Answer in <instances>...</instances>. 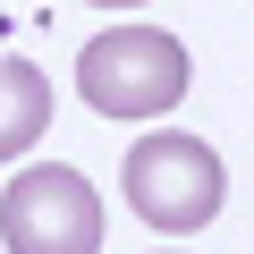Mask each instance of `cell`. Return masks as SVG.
<instances>
[{"label": "cell", "mask_w": 254, "mask_h": 254, "mask_svg": "<svg viewBox=\"0 0 254 254\" xmlns=\"http://www.w3.org/2000/svg\"><path fill=\"white\" fill-rule=\"evenodd\" d=\"M187 43L161 26H110L76 51V93L93 102V119H161L187 93Z\"/></svg>", "instance_id": "6da1fadb"}, {"label": "cell", "mask_w": 254, "mask_h": 254, "mask_svg": "<svg viewBox=\"0 0 254 254\" xmlns=\"http://www.w3.org/2000/svg\"><path fill=\"white\" fill-rule=\"evenodd\" d=\"M119 187H127V203H136V220L161 229V237H195L203 220H220V195H229L220 153H212L203 136H187V127L136 136V153H127Z\"/></svg>", "instance_id": "7a4b0ae2"}, {"label": "cell", "mask_w": 254, "mask_h": 254, "mask_svg": "<svg viewBox=\"0 0 254 254\" xmlns=\"http://www.w3.org/2000/svg\"><path fill=\"white\" fill-rule=\"evenodd\" d=\"M102 195L68 161H34L0 187V237L9 254H102Z\"/></svg>", "instance_id": "3957f363"}, {"label": "cell", "mask_w": 254, "mask_h": 254, "mask_svg": "<svg viewBox=\"0 0 254 254\" xmlns=\"http://www.w3.org/2000/svg\"><path fill=\"white\" fill-rule=\"evenodd\" d=\"M43 127H51V76L17 51H0V161L34 153Z\"/></svg>", "instance_id": "277c9868"}, {"label": "cell", "mask_w": 254, "mask_h": 254, "mask_svg": "<svg viewBox=\"0 0 254 254\" xmlns=\"http://www.w3.org/2000/svg\"><path fill=\"white\" fill-rule=\"evenodd\" d=\"M93 9H144V0H93Z\"/></svg>", "instance_id": "5b68a950"}]
</instances>
